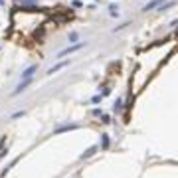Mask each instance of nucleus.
Returning <instances> with one entry per match:
<instances>
[{
	"instance_id": "1",
	"label": "nucleus",
	"mask_w": 178,
	"mask_h": 178,
	"mask_svg": "<svg viewBox=\"0 0 178 178\" xmlns=\"http://www.w3.org/2000/svg\"><path fill=\"white\" fill-rule=\"evenodd\" d=\"M83 48V44H75V46H69V48H66V50H62L57 53V57H63V56H67V53H73V52H77V50H81Z\"/></svg>"
},
{
	"instance_id": "2",
	"label": "nucleus",
	"mask_w": 178,
	"mask_h": 178,
	"mask_svg": "<svg viewBox=\"0 0 178 178\" xmlns=\"http://www.w3.org/2000/svg\"><path fill=\"white\" fill-rule=\"evenodd\" d=\"M32 83V79H22V81H20L18 83V87H16L14 89V95H18V93H22V91L26 89V87H28V85Z\"/></svg>"
},
{
	"instance_id": "3",
	"label": "nucleus",
	"mask_w": 178,
	"mask_h": 178,
	"mask_svg": "<svg viewBox=\"0 0 178 178\" xmlns=\"http://www.w3.org/2000/svg\"><path fill=\"white\" fill-rule=\"evenodd\" d=\"M36 71H38V66H30V67L22 73V79H32V75H34Z\"/></svg>"
},
{
	"instance_id": "4",
	"label": "nucleus",
	"mask_w": 178,
	"mask_h": 178,
	"mask_svg": "<svg viewBox=\"0 0 178 178\" xmlns=\"http://www.w3.org/2000/svg\"><path fill=\"white\" fill-rule=\"evenodd\" d=\"M66 66H67V62H62V63H57V66L50 67V69H48V75H53L56 71H59V69H62V67H66Z\"/></svg>"
},
{
	"instance_id": "5",
	"label": "nucleus",
	"mask_w": 178,
	"mask_h": 178,
	"mask_svg": "<svg viewBox=\"0 0 178 178\" xmlns=\"http://www.w3.org/2000/svg\"><path fill=\"white\" fill-rule=\"evenodd\" d=\"M160 4H162V0H153V2H148L143 10H144V12H148V10H153V8H156V6H160Z\"/></svg>"
},
{
	"instance_id": "6",
	"label": "nucleus",
	"mask_w": 178,
	"mask_h": 178,
	"mask_svg": "<svg viewBox=\"0 0 178 178\" xmlns=\"http://www.w3.org/2000/svg\"><path fill=\"white\" fill-rule=\"evenodd\" d=\"M73 129H77V125H63V127L56 129V133H63V131H73Z\"/></svg>"
},
{
	"instance_id": "7",
	"label": "nucleus",
	"mask_w": 178,
	"mask_h": 178,
	"mask_svg": "<svg viewBox=\"0 0 178 178\" xmlns=\"http://www.w3.org/2000/svg\"><path fill=\"white\" fill-rule=\"evenodd\" d=\"M95 150H97V147H91V148H87V150H85V153L81 154V158H89V156H91V154H93V153H95Z\"/></svg>"
},
{
	"instance_id": "8",
	"label": "nucleus",
	"mask_w": 178,
	"mask_h": 178,
	"mask_svg": "<svg viewBox=\"0 0 178 178\" xmlns=\"http://www.w3.org/2000/svg\"><path fill=\"white\" fill-rule=\"evenodd\" d=\"M109 10H111V16H117V14H119V8H117V6H111Z\"/></svg>"
},
{
	"instance_id": "9",
	"label": "nucleus",
	"mask_w": 178,
	"mask_h": 178,
	"mask_svg": "<svg viewBox=\"0 0 178 178\" xmlns=\"http://www.w3.org/2000/svg\"><path fill=\"white\" fill-rule=\"evenodd\" d=\"M77 40V34H75V32H71V34H69V42H75Z\"/></svg>"
},
{
	"instance_id": "10",
	"label": "nucleus",
	"mask_w": 178,
	"mask_h": 178,
	"mask_svg": "<svg viewBox=\"0 0 178 178\" xmlns=\"http://www.w3.org/2000/svg\"><path fill=\"white\" fill-rule=\"evenodd\" d=\"M107 144H109V139H107V135H103V148L107 147Z\"/></svg>"
},
{
	"instance_id": "11",
	"label": "nucleus",
	"mask_w": 178,
	"mask_h": 178,
	"mask_svg": "<svg viewBox=\"0 0 178 178\" xmlns=\"http://www.w3.org/2000/svg\"><path fill=\"white\" fill-rule=\"evenodd\" d=\"M36 0H22V4H34Z\"/></svg>"
}]
</instances>
